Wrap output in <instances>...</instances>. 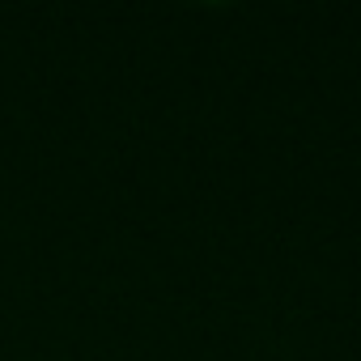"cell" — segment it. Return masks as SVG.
Listing matches in <instances>:
<instances>
[]
</instances>
